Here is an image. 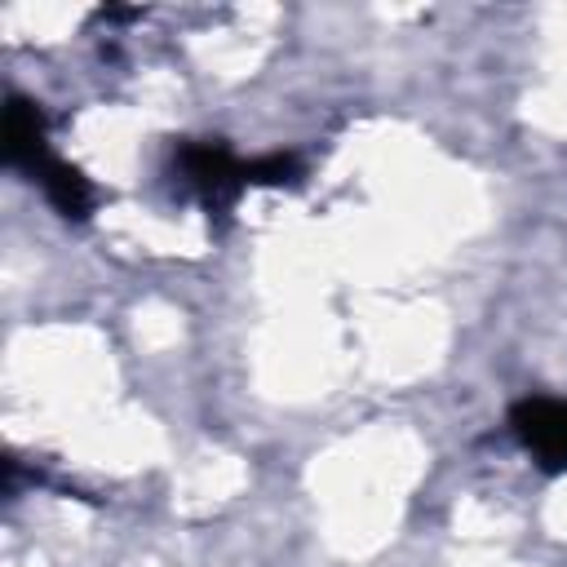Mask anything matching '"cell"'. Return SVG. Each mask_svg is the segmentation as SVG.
<instances>
[{"label": "cell", "instance_id": "1", "mask_svg": "<svg viewBox=\"0 0 567 567\" xmlns=\"http://www.w3.org/2000/svg\"><path fill=\"white\" fill-rule=\"evenodd\" d=\"M518 443L536 456L540 470H567V399H518L509 412Z\"/></svg>", "mask_w": 567, "mask_h": 567}, {"label": "cell", "instance_id": "2", "mask_svg": "<svg viewBox=\"0 0 567 567\" xmlns=\"http://www.w3.org/2000/svg\"><path fill=\"white\" fill-rule=\"evenodd\" d=\"M177 164H182V177L217 208V204H226L239 186H244V164H235L230 159V151L226 146H217V142H195V146H182L177 151Z\"/></svg>", "mask_w": 567, "mask_h": 567}, {"label": "cell", "instance_id": "3", "mask_svg": "<svg viewBox=\"0 0 567 567\" xmlns=\"http://www.w3.org/2000/svg\"><path fill=\"white\" fill-rule=\"evenodd\" d=\"M4 155L9 164L35 168L44 159V133H40V111L22 97H13L4 106Z\"/></svg>", "mask_w": 567, "mask_h": 567}, {"label": "cell", "instance_id": "4", "mask_svg": "<svg viewBox=\"0 0 567 567\" xmlns=\"http://www.w3.org/2000/svg\"><path fill=\"white\" fill-rule=\"evenodd\" d=\"M35 177H40V186H44V195L53 199V208L62 213V217H84L89 213V204H93V195H89V182L71 168V164H62V159H40L35 168H31Z\"/></svg>", "mask_w": 567, "mask_h": 567}, {"label": "cell", "instance_id": "5", "mask_svg": "<svg viewBox=\"0 0 567 567\" xmlns=\"http://www.w3.org/2000/svg\"><path fill=\"white\" fill-rule=\"evenodd\" d=\"M292 159L288 155H270V159H252V164H244V182H266V186H275V182H288L292 177Z\"/></svg>", "mask_w": 567, "mask_h": 567}]
</instances>
